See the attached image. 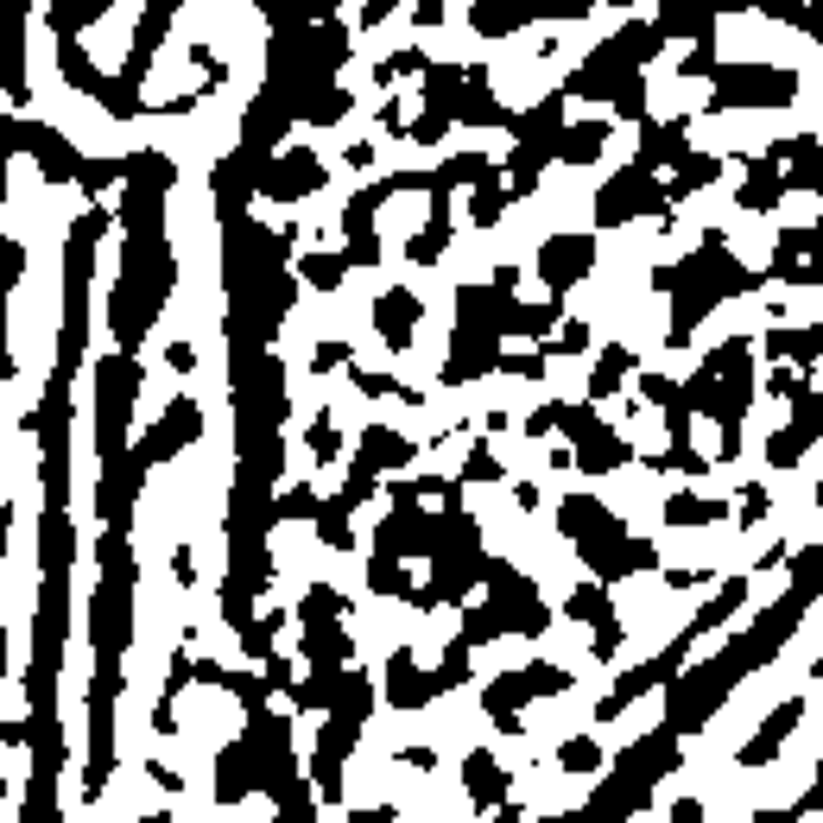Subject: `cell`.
<instances>
[{
	"instance_id": "1",
	"label": "cell",
	"mask_w": 823,
	"mask_h": 823,
	"mask_svg": "<svg viewBox=\"0 0 823 823\" xmlns=\"http://www.w3.org/2000/svg\"><path fill=\"white\" fill-rule=\"evenodd\" d=\"M197 438V405L191 400H178V405H165V419H158V431H153V444H146V463H165L178 444H191Z\"/></svg>"
},
{
	"instance_id": "2",
	"label": "cell",
	"mask_w": 823,
	"mask_h": 823,
	"mask_svg": "<svg viewBox=\"0 0 823 823\" xmlns=\"http://www.w3.org/2000/svg\"><path fill=\"white\" fill-rule=\"evenodd\" d=\"M538 267H545L552 286H570V279L589 272V241H570V235H564V241H552L545 254H538Z\"/></svg>"
},
{
	"instance_id": "3",
	"label": "cell",
	"mask_w": 823,
	"mask_h": 823,
	"mask_svg": "<svg viewBox=\"0 0 823 823\" xmlns=\"http://www.w3.org/2000/svg\"><path fill=\"white\" fill-rule=\"evenodd\" d=\"M374 317H380V330L393 336V342H412V317H419V305H412V291H387Z\"/></svg>"
},
{
	"instance_id": "4",
	"label": "cell",
	"mask_w": 823,
	"mask_h": 823,
	"mask_svg": "<svg viewBox=\"0 0 823 823\" xmlns=\"http://www.w3.org/2000/svg\"><path fill=\"white\" fill-rule=\"evenodd\" d=\"M463 785H469V799H475V804H488L494 799V792H501V767H494V760L488 754H469V767H463Z\"/></svg>"
},
{
	"instance_id": "5",
	"label": "cell",
	"mask_w": 823,
	"mask_h": 823,
	"mask_svg": "<svg viewBox=\"0 0 823 823\" xmlns=\"http://www.w3.org/2000/svg\"><path fill=\"white\" fill-rule=\"evenodd\" d=\"M305 279H311V286H336V279H342V260H336V254H311V260H305Z\"/></svg>"
}]
</instances>
